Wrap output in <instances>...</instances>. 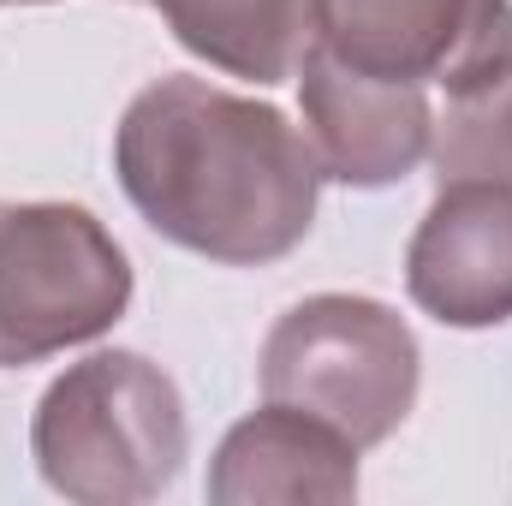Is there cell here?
<instances>
[{"mask_svg": "<svg viewBox=\"0 0 512 506\" xmlns=\"http://www.w3.org/2000/svg\"><path fill=\"white\" fill-rule=\"evenodd\" d=\"M256 376L262 399L298 405L358 447H382L417 405L423 352L399 310L358 292H316L268 328Z\"/></svg>", "mask_w": 512, "mask_h": 506, "instance_id": "cell-3", "label": "cell"}, {"mask_svg": "<svg viewBox=\"0 0 512 506\" xmlns=\"http://www.w3.org/2000/svg\"><path fill=\"white\" fill-rule=\"evenodd\" d=\"M358 441L298 405H262L227 429L209 465L215 506H340L358 495Z\"/></svg>", "mask_w": 512, "mask_h": 506, "instance_id": "cell-8", "label": "cell"}, {"mask_svg": "<svg viewBox=\"0 0 512 506\" xmlns=\"http://www.w3.org/2000/svg\"><path fill=\"white\" fill-rule=\"evenodd\" d=\"M0 6H42V0H0Z\"/></svg>", "mask_w": 512, "mask_h": 506, "instance_id": "cell-11", "label": "cell"}, {"mask_svg": "<svg viewBox=\"0 0 512 506\" xmlns=\"http://www.w3.org/2000/svg\"><path fill=\"white\" fill-rule=\"evenodd\" d=\"M435 185L441 179H501L512 185V66L477 96L447 102L435 120Z\"/></svg>", "mask_w": 512, "mask_h": 506, "instance_id": "cell-10", "label": "cell"}, {"mask_svg": "<svg viewBox=\"0 0 512 506\" xmlns=\"http://www.w3.org/2000/svg\"><path fill=\"white\" fill-rule=\"evenodd\" d=\"M114 173L167 245L221 268L292 256L322 197V167L280 108L191 72H167L131 96L114 131Z\"/></svg>", "mask_w": 512, "mask_h": 506, "instance_id": "cell-1", "label": "cell"}, {"mask_svg": "<svg viewBox=\"0 0 512 506\" xmlns=\"http://www.w3.org/2000/svg\"><path fill=\"white\" fill-rule=\"evenodd\" d=\"M316 48L459 102L512 66V0H316Z\"/></svg>", "mask_w": 512, "mask_h": 506, "instance_id": "cell-5", "label": "cell"}, {"mask_svg": "<svg viewBox=\"0 0 512 506\" xmlns=\"http://www.w3.org/2000/svg\"><path fill=\"white\" fill-rule=\"evenodd\" d=\"M292 78H298V108H304V143L322 179L352 185V191H382L417 173V161L429 155L435 143L429 90L370 78L316 42Z\"/></svg>", "mask_w": 512, "mask_h": 506, "instance_id": "cell-6", "label": "cell"}, {"mask_svg": "<svg viewBox=\"0 0 512 506\" xmlns=\"http://www.w3.org/2000/svg\"><path fill=\"white\" fill-rule=\"evenodd\" d=\"M30 453L42 483L78 506L155 501L191 453L185 399L143 352H90L36 399Z\"/></svg>", "mask_w": 512, "mask_h": 506, "instance_id": "cell-2", "label": "cell"}, {"mask_svg": "<svg viewBox=\"0 0 512 506\" xmlns=\"http://www.w3.org/2000/svg\"><path fill=\"white\" fill-rule=\"evenodd\" d=\"M405 292L441 328L512 322V185L441 179L405 245Z\"/></svg>", "mask_w": 512, "mask_h": 506, "instance_id": "cell-7", "label": "cell"}, {"mask_svg": "<svg viewBox=\"0 0 512 506\" xmlns=\"http://www.w3.org/2000/svg\"><path fill=\"white\" fill-rule=\"evenodd\" d=\"M173 42L227 78L286 84L316 42V0H149Z\"/></svg>", "mask_w": 512, "mask_h": 506, "instance_id": "cell-9", "label": "cell"}, {"mask_svg": "<svg viewBox=\"0 0 512 506\" xmlns=\"http://www.w3.org/2000/svg\"><path fill=\"white\" fill-rule=\"evenodd\" d=\"M131 304V262L84 203H0V370L102 340Z\"/></svg>", "mask_w": 512, "mask_h": 506, "instance_id": "cell-4", "label": "cell"}]
</instances>
